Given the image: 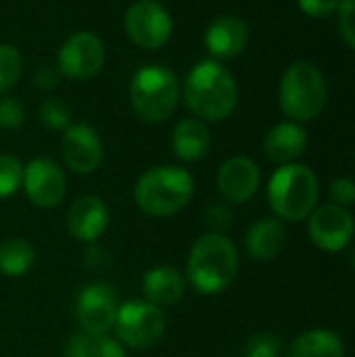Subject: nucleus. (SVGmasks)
<instances>
[{
	"label": "nucleus",
	"mask_w": 355,
	"mask_h": 357,
	"mask_svg": "<svg viewBox=\"0 0 355 357\" xmlns=\"http://www.w3.org/2000/svg\"><path fill=\"white\" fill-rule=\"evenodd\" d=\"M182 92L188 109L205 121H222L239 105V86L232 73L218 61L197 63L188 71Z\"/></svg>",
	"instance_id": "obj_1"
},
{
	"label": "nucleus",
	"mask_w": 355,
	"mask_h": 357,
	"mask_svg": "<svg viewBox=\"0 0 355 357\" xmlns=\"http://www.w3.org/2000/svg\"><path fill=\"white\" fill-rule=\"evenodd\" d=\"M182 88L174 71L163 65H146L138 69L130 84V102L138 119L146 123H163L178 107Z\"/></svg>",
	"instance_id": "obj_5"
},
{
	"label": "nucleus",
	"mask_w": 355,
	"mask_h": 357,
	"mask_svg": "<svg viewBox=\"0 0 355 357\" xmlns=\"http://www.w3.org/2000/svg\"><path fill=\"white\" fill-rule=\"evenodd\" d=\"M308 234L310 241L322 251H343L354 241V215L347 211V207L335 203L318 205L308 218Z\"/></svg>",
	"instance_id": "obj_8"
},
{
	"label": "nucleus",
	"mask_w": 355,
	"mask_h": 357,
	"mask_svg": "<svg viewBox=\"0 0 355 357\" xmlns=\"http://www.w3.org/2000/svg\"><path fill=\"white\" fill-rule=\"evenodd\" d=\"M308 146V132L297 121H280L276 123L264 140V151L270 161L278 165L297 163Z\"/></svg>",
	"instance_id": "obj_17"
},
{
	"label": "nucleus",
	"mask_w": 355,
	"mask_h": 357,
	"mask_svg": "<svg viewBox=\"0 0 355 357\" xmlns=\"http://www.w3.org/2000/svg\"><path fill=\"white\" fill-rule=\"evenodd\" d=\"M280 337L274 333H257L247 339L243 357H280Z\"/></svg>",
	"instance_id": "obj_26"
},
{
	"label": "nucleus",
	"mask_w": 355,
	"mask_h": 357,
	"mask_svg": "<svg viewBox=\"0 0 355 357\" xmlns=\"http://www.w3.org/2000/svg\"><path fill=\"white\" fill-rule=\"evenodd\" d=\"M21 186L29 203H33L40 209H52L61 205L67 195V178L63 169L46 157L31 159L23 167Z\"/></svg>",
	"instance_id": "obj_12"
},
{
	"label": "nucleus",
	"mask_w": 355,
	"mask_h": 357,
	"mask_svg": "<svg viewBox=\"0 0 355 357\" xmlns=\"http://www.w3.org/2000/svg\"><path fill=\"white\" fill-rule=\"evenodd\" d=\"M61 155L65 165L75 174H92L100 167L105 149L98 132L88 123H71L63 130Z\"/></svg>",
	"instance_id": "obj_13"
},
{
	"label": "nucleus",
	"mask_w": 355,
	"mask_h": 357,
	"mask_svg": "<svg viewBox=\"0 0 355 357\" xmlns=\"http://www.w3.org/2000/svg\"><path fill=\"white\" fill-rule=\"evenodd\" d=\"M23 182V165L13 155H0V199L13 197Z\"/></svg>",
	"instance_id": "obj_25"
},
{
	"label": "nucleus",
	"mask_w": 355,
	"mask_h": 357,
	"mask_svg": "<svg viewBox=\"0 0 355 357\" xmlns=\"http://www.w3.org/2000/svg\"><path fill=\"white\" fill-rule=\"evenodd\" d=\"M61 71L59 67H52V65H40L36 71H33V86L40 88V90H52L59 86L61 82Z\"/></svg>",
	"instance_id": "obj_33"
},
{
	"label": "nucleus",
	"mask_w": 355,
	"mask_h": 357,
	"mask_svg": "<svg viewBox=\"0 0 355 357\" xmlns=\"http://www.w3.org/2000/svg\"><path fill=\"white\" fill-rule=\"evenodd\" d=\"M239 274L236 245L220 232L199 236L190 249L186 264V278L201 295L224 293Z\"/></svg>",
	"instance_id": "obj_2"
},
{
	"label": "nucleus",
	"mask_w": 355,
	"mask_h": 357,
	"mask_svg": "<svg viewBox=\"0 0 355 357\" xmlns=\"http://www.w3.org/2000/svg\"><path fill=\"white\" fill-rule=\"evenodd\" d=\"M69 234L80 243H96L111 224L109 207L103 199L86 195L75 199L65 215Z\"/></svg>",
	"instance_id": "obj_15"
},
{
	"label": "nucleus",
	"mask_w": 355,
	"mask_h": 357,
	"mask_svg": "<svg viewBox=\"0 0 355 357\" xmlns=\"http://www.w3.org/2000/svg\"><path fill=\"white\" fill-rule=\"evenodd\" d=\"M23 71V59L13 44H0V92L10 90Z\"/></svg>",
	"instance_id": "obj_23"
},
{
	"label": "nucleus",
	"mask_w": 355,
	"mask_h": 357,
	"mask_svg": "<svg viewBox=\"0 0 355 357\" xmlns=\"http://www.w3.org/2000/svg\"><path fill=\"white\" fill-rule=\"evenodd\" d=\"M280 109L282 113L297 123L318 117L328 100V88L322 71L308 61L293 63L280 82Z\"/></svg>",
	"instance_id": "obj_6"
},
{
	"label": "nucleus",
	"mask_w": 355,
	"mask_h": 357,
	"mask_svg": "<svg viewBox=\"0 0 355 357\" xmlns=\"http://www.w3.org/2000/svg\"><path fill=\"white\" fill-rule=\"evenodd\" d=\"M40 121L48 130H67L71 126V109L65 100L50 96L40 105Z\"/></svg>",
	"instance_id": "obj_24"
},
{
	"label": "nucleus",
	"mask_w": 355,
	"mask_h": 357,
	"mask_svg": "<svg viewBox=\"0 0 355 357\" xmlns=\"http://www.w3.org/2000/svg\"><path fill=\"white\" fill-rule=\"evenodd\" d=\"M172 146L180 161H199L211 149V134L199 119H182L172 134Z\"/></svg>",
	"instance_id": "obj_20"
},
{
	"label": "nucleus",
	"mask_w": 355,
	"mask_h": 357,
	"mask_svg": "<svg viewBox=\"0 0 355 357\" xmlns=\"http://www.w3.org/2000/svg\"><path fill=\"white\" fill-rule=\"evenodd\" d=\"M287 357H345V345L337 333L314 328L299 335L289 345Z\"/></svg>",
	"instance_id": "obj_21"
},
{
	"label": "nucleus",
	"mask_w": 355,
	"mask_h": 357,
	"mask_svg": "<svg viewBox=\"0 0 355 357\" xmlns=\"http://www.w3.org/2000/svg\"><path fill=\"white\" fill-rule=\"evenodd\" d=\"M126 31L136 46L155 50L172 38V17L157 0H138L126 13Z\"/></svg>",
	"instance_id": "obj_9"
},
{
	"label": "nucleus",
	"mask_w": 355,
	"mask_h": 357,
	"mask_svg": "<svg viewBox=\"0 0 355 357\" xmlns=\"http://www.w3.org/2000/svg\"><path fill=\"white\" fill-rule=\"evenodd\" d=\"M262 174L251 157L236 155L222 163L218 172V190L226 203L239 205L247 203L259 190Z\"/></svg>",
	"instance_id": "obj_14"
},
{
	"label": "nucleus",
	"mask_w": 355,
	"mask_h": 357,
	"mask_svg": "<svg viewBox=\"0 0 355 357\" xmlns=\"http://www.w3.org/2000/svg\"><path fill=\"white\" fill-rule=\"evenodd\" d=\"M349 261H352V266L355 268V243L352 245V249H349Z\"/></svg>",
	"instance_id": "obj_34"
},
{
	"label": "nucleus",
	"mask_w": 355,
	"mask_h": 357,
	"mask_svg": "<svg viewBox=\"0 0 355 357\" xmlns=\"http://www.w3.org/2000/svg\"><path fill=\"white\" fill-rule=\"evenodd\" d=\"M25 121V109L19 100L4 96L0 98V128L4 130H17Z\"/></svg>",
	"instance_id": "obj_27"
},
{
	"label": "nucleus",
	"mask_w": 355,
	"mask_h": 357,
	"mask_svg": "<svg viewBox=\"0 0 355 357\" xmlns=\"http://www.w3.org/2000/svg\"><path fill=\"white\" fill-rule=\"evenodd\" d=\"M36 264V251L25 238H8L0 245V274L6 278L25 276Z\"/></svg>",
	"instance_id": "obj_22"
},
{
	"label": "nucleus",
	"mask_w": 355,
	"mask_h": 357,
	"mask_svg": "<svg viewBox=\"0 0 355 357\" xmlns=\"http://www.w3.org/2000/svg\"><path fill=\"white\" fill-rule=\"evenodd\" d=\"M339 4H341V0H299V8L305 15L316 17V19H322V17L337 13Z\"/></svg>",
	"instance_id": "obj_32"
},
{
	"label": "nucleus",
	"mask_w": 355,
	"mask_h": 357,
	"mask_svg": "<svg viewBox=\"0 0 355 357\" xmlns=\"http://www.w3.org/2000/svg\"><path fill=\"white\" fill-rule=\"evenodd\" d=\"M320 184L301 163L280 165L268 182V203L280 222H303L318 207Z\"/></svg>",
	"instance_id": "obj_4"
},
{
	"label": "nucleus",
	"mask_w": 355,
	"mask_h": 357,
	"mask_svg": "<svg viewBox=\"0 0 355 357\" xmlns=\"http://www.w3.org/2000/svg\"><path fill=\"white\" fill-rule=\"evenodd\" d=\"M184 291H186V280H184L182 272L174 266L151 268L142 278L144 301H149L157 307L180 303L184 297Z\"/></svg>",
	"instance_id": "obj_18"
},
{
	"label": "nucleus",
	"mask_w": 355,
	"mask_h": 357,
	"mask_svg": "<svg viewBox=\"0 0 355 357\" xmlns=\"http://www.w3.org/2000/svg\"><path fill=\"white\" fill-rule=\"evenodd\" d=\"M90 357H126V347L109 335L92 337Z\"/></svg>",
	"instance_id": "obj_30"
},
{
	"label": "nucleus",
	"mask_w": 355,
	"mask_h": 357,
	"mask_svg": "<svg viewBox=\"0 0 355 357\" xmlns=\"http://www.w3.org/2000/svg\"><path fill=\"white\" fill-rule=\"evenodd\" d=\"M249 42V27L234 15L218 17L205 33V46L216 59H232L245 50Z\"/></svg>",
	"instance_id": "obj_16"
},
{
	"label": "nucleus",
	"mask_w": 355,
	"mask_h": 357,
	"mask_svg": "<svg viewBox=\"0 0 355 357\" xmlns=\"http://www.w3.org/2000/svg\"><path fill=\"white\" fill-rule=\"evenodd\" d=\"M195 195L192 176L174 165H159L144 172L134 188L140 211L153 218H169L180 213Z\"/></svg>",
	"instance_id": "obj_3"
},
{
	"label": "nucleus",
	"mask_w": 355,
	"mask_h": 357,
	"mask_svg": "<svg viewBox=\"0 0 355 357\" xmlns=\"http://www.w3.org/2000/svg\"><path fill=\"white\" fill-rule=\"evenodd\" d=\"M165 328H167V318L163 310L149 301H138V299H130L121 303L113 324L117 341L123 347H132V349H146L155 345L165 335Z\"/></svg>",
	"instance_id": "obj_7"
},
{
	"label": "nucleus",
	"mask_w": 355,
	"mask_h": 357,
	"mask_svg": "<svg viewBox=\"0 0 355 357\" xmlns=\"http://www.w3.org/2000/svg\"><path fill=\"white\" fill-rule=\"evenodd\" d=\"M339 33L341 38L355 48V0H341L339 8Z\"/></svg>",
	"instance_id": "obj_29"
},
{
	"label": "nucleus",
	"mask_w": 355,
	"mask_h": 357,
	"mask_svg": "<svg viewBox=\"0 0 355 357\" xmlns=\"http://www.w3.org/2000/svg\"><path fill=\"white\" fill-rule=\"evenodd\" d=\"M287 243L285 226L278 218H262L247 230L245 247L251 259L255 261H270L274 259Z\"/></svg>",
	"instance_id": "obj_19"
},
{
	"label": "nucleus",
	"mask_w": 355,
	"mask_h": 357,
	"mask_svg": "<svg viewBox=\"0 0 355 357\" xmlns=\"http://www.w3.org/2000/svg\"><path fill=\"white\" fill-rule=\"evenodd\" d=\"M117 295L107 282H92L82 289L77 297V322L82 333L90 337H103L113 331L117 318Z\"/></svg>",
	"instance_id": "obj_11"
},
{
	"label": "nucleus",
	"mask_w": 355,
	"mask_h": 357,
	"mask_svg": "<svg viewBox=\"0 0 355 357\" xmlns=\"http://www.w3.org/2000/svg\"><path fill=\"white\" fill-rule=\"evenodd\" d=\"M331 199L335 205H352L355 203V182L352 178H337L331 184Z\"/></svg>",
	"instance_id": "obj_31"
},
{
	"label": "nucleus",
	"mask_w": 355,
	"mask_h": 357,
	"mask_svg": "<svg viewBox=\"0 0 355 357\" xmlns=\"http://www.w3.org/2000/svg\"><path fill=\"white\" fill-rule=\"evenodd\" d=\"M105 65V44L92 31H77L59 50V71L71 79L94 77Z\"/></svg>",
	"instance_id": "obj_10"
},
{
	"label": "nucleus",
	"mask_w": 355,
	"mask_h": 357,
	"mask_svg": "<svg viewBox=\"0 0 355 357\" xmlns=\"http://www.w3.org/2000/svg\"><path fill=\"white\" fill-rule=\"evenodd\" d=\"M232 220H234V213H232L230 203H216L205 213V222H207L209 230L220 232V234H224V230H228L232 226Z\"/></svg>",
	"instance_id": "obj_28"
}]
</instances>
